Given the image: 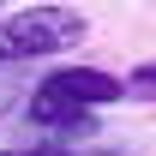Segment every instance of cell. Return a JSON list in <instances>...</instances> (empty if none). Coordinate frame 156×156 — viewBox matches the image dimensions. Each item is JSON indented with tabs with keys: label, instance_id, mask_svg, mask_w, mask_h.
<instances>
[{
	"label": "cell",
	"instance_id": "1",
	"mask_svg": "<svg viewBox=\"0 0 156 156\" xmlns=\"http://www.w3.org/2000/svg\"><path fill=\"white\" fill-rule=\"evenodd\" d=\"M84 36H90V18L72 12V6H24V12H6L0 18V66L66 54Z\"/></svg>",
	"mask_w": 156,
	"mask_h": 156
},
{
	"label": "cell",
	"instance_id": "2",
	"mask_svg": "<svg viewBox=\"0 0 156 156\" xmlns=\"http://www.w3.org/2000/svg\"><path fill=\"white\" fill-rule=\"evenodd\" d=\"M54 96H66L72 108H108V102H126V84L114 72H102V66H54V72L42 78Z\"/></svg>",
	"mask_w": 156,
	"mask_h": 156
},
{
	"label": "cell",
	"instance_id": "3",
	"mask_svg": "<svg viewBox=\"0 0 156 156\" xmlns=\"http://www.w3.org/2000/svg\"><path fill=\"white\" fill-rule=\"evenodd\" d=\"M24 120H30V126H42V132H54V138H66V132H90V108H72V102L54 96L48 84H36V90L24 96Z\"/></svg>",
	"mask_w": 156,
	"mask_h": 156
},
{
	"label": "cell",
	"instance_id": "4",
	"mask_svg": "<svg viewBox=\"0 0 156 156\" xmlns=\"http://www.w3.org/2000/svg\"><path fill=\"white\" fill-rule=\"evenodd\" d=\"M120 84H126V96H132V102H156V60L132 66V72L120 78Z\"/></svg>",
	"mask_w": 156,
	"mask_h": 156
},
{
	"label": "cell",
	"instance_id": "5",
	"mask_svg": "<svg viewBox=\"0 0 156 156\" xmlns=\"http://www.w3.org/2000/svg\"><path fill=\"white\" fill-rule=\"evenodd\" d=\"M0 156H72V150H54V144H42V150H0Z\"/></svg>",
	"mask_w": 156,
	"mask_h": 156
},
{
	"label": "cell",
	"instance_id": "6",
	"mask_svg": "<svg viewBox=\"0 0 156 156\" xmlns=\"http://www.w3.org/2000/svg\"><path fill=\"white\" fill-rule=\"evenodd\" d=\"M84 156H120V150H84Z\"/></svg>",
	"mask_w": 156,
	"mask_h": 156
},
{
	"label": "cell",
	"instance_id": "7",
	"mask_svg": "<svg viewBox=\"0 0 156 156\" xmlns=\"http://www.w3.org/2000/svg\"><path fill=\"white\" fill-rule=\"evenodd\" d=\"M0 6H12V0H0Z\"/></svg>",
	"mask_w": 156,
	"mask_h": 156
}]
</instances>
